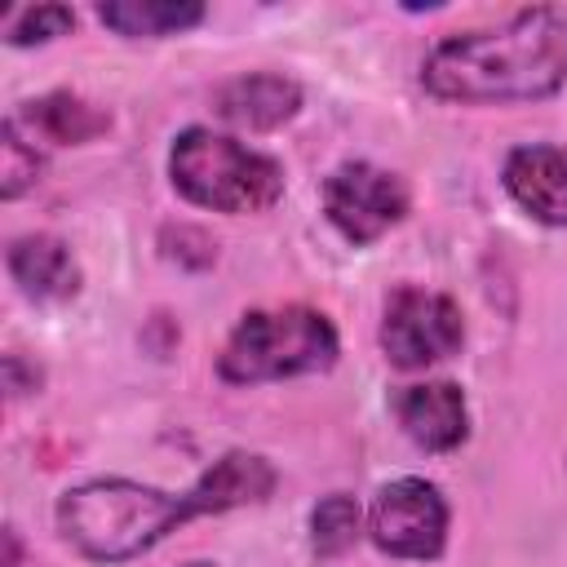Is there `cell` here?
I'll return each mask as SVG.
<instances>
[{
	"mask_svg": "<svg viewBox=\"0 0 567 567\" xmlns=\"http://www.w3.org/2000/svg\"><path fill=\"white\" fill-rule=\"evenodd\" d=\"M275 487V470L252 452H226L213 470L199 474L190 492H159L128 478H97L84 487H71L58 501V527L62 536L93 563H128L159 545L173 527L221 514L235 505L266 501Z\"/></svg>",
	"mask_w": 567,
	"mask_h": 567,
	"instance_id": "1",
	"label": "cell"
},
{
	"mask_svg": "<svg viewBox=\"0 0 567 567\" xmlns=\"http://www.w3.org/2000/svg\"><path fill=\"white\" fill-rule=\"evenodd\" d=\"M567 80V4L518 9L492 31L452 35L430 49L421 84L443 102L505 106L558 93Z\"/></svg>",
	"mask_w": 567,
	"mask_h": 567,
	"instance_id": "2",
	"label": "cell"
},
{
	"mask_svg": "<svg viewBox=\"0 0 567 567\" xmlns=\"http://www.w3.org/2000/svg\"><path fill=\"white\" fill-rule=\"evenodd\" d=\"M337 359V328L310 306L252 310L235 323L217 354V372L235 385L284 381L301 372H323Z\"/></svg>",
	"mask_w": 567,
	"mask_h": 567,
	"instance_id": "3",
	"label": "cell"
},
{
	"mask_svg": "<svg viewBox=\"0 0 567 567\" xmlns=\"http://www.w3.org/2000/svg\"><path fill=\"white\" fill-rule=\"evenodd\" d=\"M173 186L213 213H261L284 195V173L270 155L248 151L213 128H186L168 155Z\"/></svg>",
	"mask_w": 567,
	"mask_h": 567,
	"instance_id": "4",
	"label": "cell"
},
{
	"mask_svg": "<svg viewBox=\"0 0 567 567\" xmlns=\"http://www.w3.org/2000/svg\"><path fill=\"white\" fill-rule=\"evenodd\" d=\"M465 341V323L452 297L430 288H394L381 319V346L394 368H425L456 354Z\"/></svg>",
	"mask_w": 567,
	"mask_h": 567,
	"instance_id": "5",
	"label": "cell"
},
{
	"mask_svg": "<svg viewBox=\"0 0 567 567\" xmlns=\"http://www.w3.org/2000/svg\"><path fill=\"white\" fill-rule=\"evenodd\" d=\"M323 213L350 244H372L408 213V186L403 177L354 159L323 182Z\"/></svg>",
	"mask_w": 567,
	"mask_h": 567,
	"instance_id": "6",
	"label": "cell"
},
{
	"mask_svg": "<svg viewBox=\"0 0 567 567\" xmlns=\"http://www.w3.org/2000/svg\"><path fill=\"white\" fill-rule=\"evenodd\" d=\"M372 540L394 558H439L447 540V505L425 478H394L377 492Z\"/></svg>",
	"mask_w": 567,
	"mask_h": 567,
	"instance_id": "7",
	"label": "cell"
},
{
	"mask_svg": "<svg viewBox=\"0 0 567 567\" xmlns=\"http://www.w3.org/2000/svg\"><path fill=\"white\" fill-rule=\"evenodd\" d=\"M403 434L425 452H452L465 439V394L452 381L403 385L390 399Z\"/></svg>",
	"mask_w": 567,
	"mask_h": 567,
	"instance_id": "8",
	"label": "cell"
},
{
	"mask_svg": "<svg viewBox=\"0 0 567 567\" xmlns=\"http://www.w3.org/2000/svg\"><path fill=\"white\" fill-rule=\"evenodd\" d=\"M505 190L545 226H567V155L558 146H518L505 159Z\"/></svg>",
	"mask_w": 567,
	"mask_h": 567,
	"instance_id": "9",
	"label": "cell"
},
{
	"mask_svg": "<svg viewBox=\"0 0 567 567\" xmlns=\"http://www.w3.org/2000/svg\"><path fill=\"white\" fill-rule=\"evenodd\" d=\"M213 102H217V115L221 120H230L239 128H252V133H270L284 120L297 115L301 89L288 75H275V71H248V75L226 80L213 93Z\"/></svg>",
	"mask_w": 567,
	"mask_h": 567,
	"instance_id": "10",
	"label": "cell"
},
{
	"mask_svg": "<svg viewBox=\"0 0 567 567\" xmlns=\"http://www.w3.org/2000/svg\"><path fill=\"white\" fill-rule=\"evenodd\" d=\"M9 275L35 301H62L80 288V266L71 248L53 235H22L9 244Z\"/></svg>",
	"mask_w": 567,
	"mask_h": 567,
	"instance_id": "11",
	"label": "cell"
},
{
	"mask_svg": "<svg viewBox=\"0 0 567 567\" xmlns=\"http://www.w3.org/2000/svg\"><path fill=\"white\" fill-rule=\"evenodd\" d=\"M97 18L137 40V35H173V31H186L204 18V4L195 0H111V4H97Z\"/></svg>",
	"mask_w": 567,
	"mask_h": 567,
	"instance_id": "12",
	"label": "cell"
},
{
	"mask_svg": "<svg viewBox=\"0 0 567 567\" xmlns=\"http://www.w3.org/2000/svg\"><path fill=\"white\" fill-rule=\"evenodd\" d=\"M22 124H31V133H40L58 146H71V142H89V137L106 133L111 115L97 111L93 102L75 97V93H49L40 102H27Z\"/></svg>",
	"mask_w": 567,
	"mask_h": 567,
	"instance_id": "13",
	"label": "cell"
},
{
	"mask_svg": "<svg viewBox=\"0 0 567 567\" xmlns=\"http://www.w3.org/2000/svg\"><path fill=\"white\" fill-rule=\"evenodd\" d=\"M310 540H315L319 558L346 554V549L359 540V505H354L350 496H341V492L323 496V501L315 505V514H310Z\"/></svg>",
	"mask_w": 567,
	"mask_h": 567,
	"instance_id": "14",
	"label": "cell"
},
{
	"mask_svg": "<svg viewBox=\"0 0 567 567\" xmlns=\"http://www.w3.org/2000/svg\"><path fill=\"white\" fill-rule=\"evenodd\" d=\"M35 173H40L35 146H27L18 137V120H4V128H0V195L18 199L27 186H35Z\"/></svg>",
	"mask_w": 567,
	"mask_h": 567,
	"instance_id": "15",
	"label": "cell"
},
{
	"mask_svg": "<svg viewBox=\"0 0 567 567\" xmlns=\"http://www.w3.org/2000/svg\"><path fill=\"white\" fill-rule=\"evenodd\" d=\"M75 27V13L66 4H31L9 22V44H40L53 35H66Z\"/></svg>",
	"mask_w": 567,
	"mask_h": 567,
	"instance_id": "16",
	"label": "cell"
},
{
	"mask_svg": "<svg viewBox=\"0 0 567 567\" xmlns=\"http://www.w3.org/2000/svg\"><path fill=\"white\" fill-rule=\"evenodd\" d=\"M186 567H208V563H186Z\"/></svg>",
	"mask_w": 567,
	"mask_h": 567,
	"instance_id": "17",
	"label": "cell"
}]
</instances>
